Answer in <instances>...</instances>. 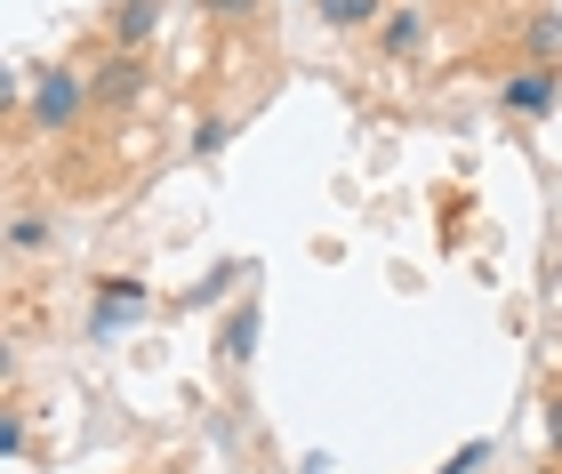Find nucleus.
I'll return each mask as SVG.
<instances>
[{"label": "nucleus", "instance_id": "obj_6", "mask_svg": "<svg viewBox=\"0 0 562 474\" xmlns=\"http://www.w3.org/2000/svg\"><path fill=\"white\" fill-rule=\"evenodd\" d=\"M386 48H394V57H418V48H426V16L418 9H394L386 16Z\"/></svg>", "mask_w": 562, "mask_h": 474}, {"label": "nucleus", "instance_id": "obj_15", "mask_svg": "<svg viewBox=\"0 0 562 474\" xmlns=\"http://www.w3.org/2000/svg\"><path fill=\"white\" fill-rule=\"evenodd\" d=\"M201 9H210V16H249L258 0H201Z\"/></svg>", "mask_w": 562, "mask_h": 474}, {"label": "nucleus", "instance_id": "obj_12", "mask_svg": "<svg viewBox=\"0 0 562 474\" xmlns=\"http://www.w3.org/2000/svg\"><path fill=\"white\" fill-rule=\"evenodd\" d=\"M482 459H491V442H467V451H450V459H442V474H474Z\"/></svg>", "mask_w": 562, "mask_h": 474}, {"label": "nucleus", "instance_id": "obj_7", "mask_svg": "<svg viewBox=\"0 0 562 474\" xmlns=\"http://www.w3.org/2000/svg\"><path fill=\"white\" fill-rule=\"evenodd\" d=\"M314 16H322V24H338V33H353V24H370V16H378V0H314Z\"/></svg>", "mask_w": 562, "mask_h": 474}, {"label": "nucleus", "instance_id": "obj_4", "mask_svg": "<svg viewBox=\"0 0 562 474\" xmlns=\"http://www.w3.org/2000/svg\"><path fill=\"white\" fill-rule=\"evenodd\" d=\"M145 306V282H105L97 290V321H89V338H113V321L121 314H137Z\"/></svg>", "mask_w": 562, "mask_h": 474}, {"label": "nucleus", "instance_id": "obj_16", "mask_svg": "<svg viewBox=\"0 0 562 474\" xmlns=\"http://www.w3.org/2000/svg\"><path fill=\"white\" fill-rule=\"evenodd\" d=\"M547 435H554V451H562V403H554V410H547Z\"/></svg>", "mask_w": 562, "mask_h": 474}, {"label": "nucleus", "instance_id": "obj_1", "mask_svg": "<svg viewBox=\"0 0 562 474\" xmlns=\"http://www.w3.org/2000/svg\"><path fill=\"white\" fill-rule=\"evenodd\" d=\"M81 81H72V72H41V89H33V121H41V129H65V121L72 113H81Z\"/></svg>", "mask_w": 562, "mask_h": 474}, {"label": "nucleus", "instance_id": "obj_8", "mask_svg": "<svg viewBox=\"0 0 562 474\" xmlns=\"http://www.w3.org/2000/svg\"><path fill=\"white\" fill-rule=\"evenodd\" d=\"M153 16H161V9H153V0H121L113 33H121V41H145V33H153Z\"/></svg>", "mask_w": 562, "mask_h": 474}, {"label": "nucleus", "instance_id": "obj_11", "mask_svg": "<svg viewBox=\"0 0 562 474\" xmlns=\"http://www.w3.org/2000/svg\"><path fill=\"white\" fill-rule=\"evenodd\" d=\"M9 241H16V249H41V241H48V217H16Z\"/></svg>", "mask_w": 562, "mask_h": 474}, {"label": "nucleus", "instance_id": "obj_10", "mask_svg": "<svg viewBox=\"0 0 562 474\" xmlns=\"http://www.w3.org/2000/svg\"><path fill=\"white\" fill-rule=\"evenodd\" d=\"M530 48H539V57H562V16H539V24H530Z\"/></svg>", "mask_w": 562, "mask_h": 474}, {"label": "nucleus", "instance_id": "obj_5", "mask_svg": "<svg viewBox=\"0 0 562 474\" xmlns=\"http://www.w3.org/2000/svg\"><path fill=\"white\" fill-rule=\"evenodd\" d=\"M137 81H145V72H137L130 57H113V65L89 81V97H105V105H130V97H137Z\"/></svg>", "mask_w": 562, "mask_h": 474}, {"label": "nucleus", "instance_id": "obj_2", "mask_svg": "<svg viewBox=\"0 0 562 474\" xmlns=\"http://www.w3.org/2000/svg\"><path fill=\"white\" fill-rule=\"evenodd\" d=\"M554 97H562V72L554 65H530V72H515V81H506V113H554Z\"/></svg>", "mask_w": 562, "mask_h": 474}, {"label": "nucleus", "instance_id": "obj_14", "mask_svg": "<svg viewBox=\"0 0 562 474\" xmlns=\"http://www.w3.org/2000/svg\"><path fill=\"white\" fill-rule=\"evenodd\" d=\"M16 451H24V418L9 410V418H0V459H16Z\"/></svg>", "mask_w": 562, "mask_h": 474}, {"label": "nucleus", "instance_id": "obj_9", "mask_svg": "<svg viewBox=\"0 0 562 474\" xmlns=\"http://www.w3.org/2000/svg\"><path fill=\"white\" fill-rule=\"evenodd\" d=\"M234 273H249V266H217L210 282H193V297H186V306H210V297H225V290H234Z\"/></svg>", "mask_w": 562, "mask_h": 474}, {"label": "nucleus", "instance_id": "obj_13", "mask_svg": "<svg viewBox=\"0 0 562 474\" xmlns=\"http://www.w3.org/2000/svg\"><path fill=\"white\" fill-rule=\"evenodd\" d=\"M225 137H234V129H225V121H201V129H193V154H217Z\"/></svg>", "mask_w": 562, "mask_h": 474}, {"label": "nucleus", "instance_id": "obj_3", "mask_svg": "<svg viewBox=\"0 0 562 474\" xmlns=\"http://www.w3.org/2000/svg\"><path fill=\"white\" fill-rule=\"evenodd\" d=\"M249 354H258V297L225 314V338H217V362H225V370H241Z\"/></svg>", "mask_w": 562, "mask_h": 474}]
</instances>
